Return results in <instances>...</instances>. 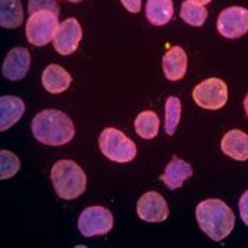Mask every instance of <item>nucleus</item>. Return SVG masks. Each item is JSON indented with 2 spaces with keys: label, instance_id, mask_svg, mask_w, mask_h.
<instances>
[{
  "label": "nucleus",
  "instance_id": "f257e3e1",
  "mask_svg": "<svg viewBox=\"0 0 248 248\" xmlns=\"http://www.w3.org/2000/svg\"><path fill=\"white\" fill-rule=\"evenodd\" d=\"M31 131L38 142L48 146H62L76 134L71 118L57 109L38 112L31 121Z\"/></svg>",
  "mask_w": 248,
  "mask_h": 248
},
{
  "label": "nucleus",
  "instance_id": "f03ea898",
  "mask_svg": "<svg viewBox=\"0 0 248 248\" xmlns=\"http://www.w3.org/2000/svg\"><path fill=\"white\" fill-rule=\"evenodd\" d=\"M196 218L202 231L214 241H223L234 229L235 216L229 206L218 199H207L197 204Z\"/></svg>",
  "mask_w": 248,
  "mask_h": 248
},
{
  "label": "nucleus",
  "instance_id": "7ed1b4c3",
  "mask_svg": "<svg viewBox=\"0 0 248 248\" xmlns=\"http://www.w3.org/2000/svg\"><path fill=\"white\" fill-rule=\"evenodd\" d=\"M54 190L64 200H74L87 187V176L74 160H58L51 169Z\"/></svg>",
  "mask_w": 248,
  "mask_h": 248
},
{
  "label": "nucleus",
  "instance_id": "20e7f679",
  "mask_svg": "<svg viewBox=\"0 0 248 248\" xmlns=\"http://www.w3.org/2000/svg\"><path fill=\"white\" fill-rule=\"evenodd\" d=\"M99 148L105 157L116 163H128L136 156V145L119 129L105 128L99 136Z\"/></svg>",
  "mask_w": 248,
  "mask_h": 248
},
{
  "label": "nucleus",
  "instance_id": "39448f33",
  "mask_svg": "<svg viewBox=\"0 0 248 248\" xmlns=\"http://www.w3.org/2000/svg\"><path fill=\"white\" fill-rule=\"evenodd\" d=\"M58 26V15L51 10H40L30 15L26 23V36L29 43L37 47L47 46L54 40Z\"/></svg>",
  "mask_w": 248,
  "mask_h": 248
},
{
  "label": "nucleus",
  "instance_id": "423d86ee",
  "mask_svg": "<svg viewBox=\"0 0 248 248\" xmlns=\"http://www.w3.org/2000/svg\"><path fill=\"white\" fill-rule=\"evenodd\" d=\"M193 99L199 107L216 111L226 105L229 99V88L220 78H207L194 87Z\"/></svg>",
  "mask_w": 248,
  "mask_h": 248
},
{
  "label": "nucleus",
  "instance_id": "0eeeda50",
  "mask_svg": "<svg viewBox=\"0 0 248 248\" xmlns=\"http://www.w3.org/2000/svg\"><path fill=\"white\" fill-rule=\"evenodd\" d=\"M112 227H114L112 213L101 206L87 207L78 218V230L84 237L108 234Z\"/></svg>",
  "mask_w": 248,
  "mask_h": 248
},
{
  "label": "nucleus",
  "instance_id": "6e6552de",
  "mask_svg": "<svg viewBox=\"0 0 248 248\" xmlns=\"http://www.w3.org/2000/svg\"><path fill=\"white\" fill-rule=\"evenodd\" d=\"M217 30L226 38L243 37L248 31V10L232 6L224 9L217 19Z\"/></svg>",
  "mask_w": 248,
  "mask_h": 248
},
{
  "label": "nucleus",
  "instance_id": "1a4fd4ad",
  "mask_svg": "<svg viewBox=\"0 0 248 248\" xmlns=\"http://www.w3.org/2000/svg\"><path fill=\"white\" fill-rule=\"evenodd\" d=\"M136 211L139 218L148 223H160L169 217V206L165 197L157 191L145 193L138 202Z\"/></svg>",
  "mask_w": 248,
  "mask_h": 248
},
{
  "label": "nucleus",
  "instance_id": "9d476101",
  "mask_svg": "<svg viewBox=\"0 0 248 248\" xmlns=\"http://www.w3.org/2000/svg\"><path fill=\"white\" fill-rule=\"evenodd\" d=\"M81 38H82V29L78 20L74 17L64 20L62 23H60L57 33L53 40L54 48L61 56H70L77 51Z\"/></svg>",
  "mask_w": 248,
  "mask_h": 248
},
{
  "label": "nucleus",
  "instance_id": "9b49d317",
  "mask_svg": "<svg viewBox=\"0 0 248 248\" xmlns=\"http://www.w3.org/2000/svg\"><path fill=\"white\" fill-rule=\"evenodd\" d=\"M30 61H31V56L27 48L24 47L12 48L3 61L1 73L4 78L10 81H19L29 73Z\"/></svg>",
  "mask_w": 248,
  "mask_h": 248
},
{
  "label": "nucleus",
  "instance_id": "f8f14e48",
  "mask_svg": "<svg viewBox=\"0 0 248 248\" xmlns=\"http://www.w3.org/2000/svg\"><path fill=\"white\" fill-rule=\"evenodd\" d=\"M162 67H163L165 77L169 81L182 79L187 70V56H186L185 50L179 46L169 48L168 53L163 56Z\"/></svg>",
  "mask_w": 248,
  "mask_h": 248
},
{
  "label": "nucleus",
  "instance_id": "ddd939ff",
  "mask_svg": "<svg viewBox=\"0 0 248 248\" xmlns=\"http://www.w3.org/2000/svg\"><path fill=\"white\" fill-rule=\"evenodd\" d=\"M41 82L46 91L50 94H61L68 90L71 85V76L58 64H50L47 68H44Z\"/></svg>",
  "mask_w": 248,
  "mask_h": 248
},
{
  "label": "nucleus",
  "instance_id": "4468645a",
  "mask_svg": "<svg viewBox=\"0 0 248 248\" xmlns=\"http://www.w3.org/2000/svg\"><path fill=\"white\" fill-rule=\"evenodd\" d=\"M221 151L231 159L247 160L248 159V135L240 129H232L223 136Z\"/></svg>",
  "mask_w": 248,
  "mask_h": 248
},
{
  "label": "nucleus",
  "instance_id": "2eb2a0df",
  "mask_svg": "<svg viewBox=\"0 0 248 248\" xmlns=\"http://www.w3.org/2000/svg\"><path fill=\"white\" fill-rule=\"evenodd\" d=\"M191 174H193V169L190 165L174 156L172 162L166 166L165 173L160 176V180L166 185V187L174 190V189H179Z\"/></svg>",
  "mask_w": 248,
  "mask_h": 248
},
{
  "label": "nucleus",
  "instance_id": "dca6fc26",
  "mask_svg": "<svg viewBox=\"0 0 248 248\" xmlns=\"http://www.w3.org/2000/svg\"><path fill=\"white\" fill-rule=\"evenodd\" d=\"M0 129L12 128L24 114V102L17 96L3 95L0 98Z\"/></svg>",
  "mask_w": 248,
  "mask_h": 248
},
{
  "label": "nucleus",
  "instance_id": "f3484780",
  "mask_svg": "<svg viewBox=\"0 0 248 248\" xmlns=\"http://www.w3.org/2000/svg\"><path fill=\"white\" fill-rule=\"evenodd\" d=\"M146 19L153 26H165L173 17L172 0H148L146 1Z\"/></svg>",
  "mask_w": 248,
  "mask_h": 248
},
{
  "label": "nucleus",
  "instance_id": "a211bd4d",
  "mask_svg": "<svg viewBox=\"0 0 248 248\" xmlns=\"http://www.w3.org/2000/svg\"><path fill=\"white\" fill-rule=\"evenodd\" d=\"M23 6L20 0H0V26L16 29L23 23Z\"/></svg>",
  "mask_w": 248,
  "mask_h": 248
},
{
  "label": "nucleus",
  "instance_id": "6ab92c4d",
  "mask_svg": "<svg viewBox=\"0 0 248 248\" xmlns=\"http://www.w3.org/2000/svg\"><path fill=\"white\" fill-rule=\"evenodd\" d=\"M159 116L153 111H143L135 119V131L143 139H153L159 132Z\"/></svg>",
  "mask_w": 248,
  "mask_h": 248
},
{
  "label": "nucleus",
  "instance_id": "aec40b11",
  "mask_svg": "<svg viewBox=\"0 0 248 248\" xmlns=\"http://www.w3.org/2000/svg\"><path fill=\"white\" fill-rule=\"evenodd\" d=\"M207 16H209V12L204 7V4H202V3H197L193 0H186L182 4L180 17L190 26H194V27L203 26L204 21L207 20Z\"/></svg>",
  "mask_w": 248,
  "mask_h": 248
},
{
  "label": "nucleus",
  "instance_id": "412c9836",
  "mask_svg": "<svg viewBox=\"0 0 248 248\" xmlns=\"http://www.w3.org/2000/svg\"><path fill=\"white\" fill-rule=\"evenodd\" d=\"M182 114V105L180 99L177 96H169L165 107V132L172 136L177 129L179 121Z\"/></svg>",
  "mask_w": 248,
  "mask_h": 248
},
{
  "label": "nucleus",
  "instance_id": "4be33fe9",
  "mask_svg": "<svg viewBox=\"0 0 248 248\" xmlns=\"http://www.w3.org/2000/svg\"><path fill=\"white\" fill-rule=\"evenodd\" d=\"M1 159H0V166H1V179H9L13 177L20 169L19 157L15 153L9 151H1Z\"/></svg>",
  "mask_w": 248,
  "mask_h": 248
},
{
  "label": "nucleus",
  "instance_id": "5701e85b",
  "mask_svg": "<svg viewBox=\"0 0 248 248\" xmlns=\"http://www.w3.org/2000/svg\"><path fill=\"white\" fill-rule=\"evenodd\" d=\"M40 10H51L54 13L60 15V7H58L56 0H29V13L33 15Z\"/></svg>",
  "mask_w": 248,
  "mask_h": 248
},
{
  "label": "nucleus",
  "instance_id": "b1692460",
  "mask_svg": "<svg viewBox=\"0 0 248 248\" xmlns=\"http://www.w3.org/2000/svg\"><path fill=\"white\" fill-rule=\"evenodd\" d=\"M238 209H240L241 220L248 227V190L246 193H243V196L240 199V203H238Z\"/></svg>",
  "mask_w": 248,
  "mask_h": 248
},
{
  "label": "nucleus",
  "instance_id": "393cba45",
  "mask_svg": "<svg viewBox=\"0 0 248 248\" xmlns=\"http://www.w3.org/2000/svg\"><path fill=\"white\" fill-rule=\"evenodd\" d=\"M121 3L131 13H138L142 7V0H121Z\"/></svg>",
  "mask_w": 248,
  "mask_h": 248
},
{
  "label": "nucleus",
  "instance_id": "a878e982",
  "mask_svg": "<svg viewBox=\"0 0 248 248\" xmlns=\"http://www.w3.org/2000/svg\"><path fill=\"white\" fill-rule=\"evenodd\" d=\"M244 109H246V114H247V118H248V94L246 96V99H244Z\"/></svg>",
  "mask_w": 248,
  "mask_h": 248
},
{
  "label": "nucleus",
  "instance_id": "bb28decb",
  "mask_svg": "<svg viewBox=\"0 0 248 248\" xmlns=\"http://www.w3.org/2000/svg\"><path fill=\"white\" fill-rule=\"evenodd\" d=\"M193 1H197V3H202V4H204V6H206V4H209V3H210L211 0H193Z\"/></svg>",
  "mask_w": 248,
  "mask_h": 248
},
{
  "label": "nucleus",
  "instance_id": "cd10ccee",
  "mask_svg": "<svg viewBox=\"0 0 248 248\" xmlns=\"http://www.w3.org/2000/svg\"><path fill=\"white\" fill-rule=\"evenodd\" d=\"M67 1H71V3H78V1H82V0H67Z\"/></svg>",
  "mask_w": 248,
  "mask_h": 248
}]
</instances>
